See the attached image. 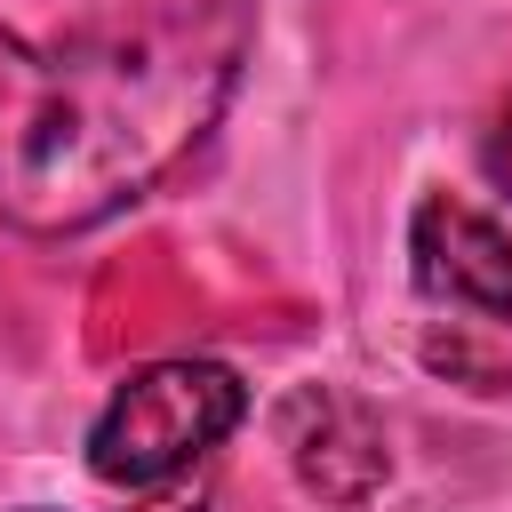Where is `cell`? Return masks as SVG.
I'll return each instance as SVG.
<instances>
[{
    "label": "cell",
    "mask_w": 512,
    "mask_h": 512,
    "mask_svg": "<svg viewBox=\"0 0 512 512\" xmlns=\"http://www.w3.org/2000/svg\"><path fill=\"white\" fill-rule=\"evenodd\" d=\"M128 512H208V504H192V496H144V504H128Z\"/></svg>",
    "instance_id": "52a82bcc"
},
{
    "label": "cell",
    "mask_w": 512,
    "mask_h": 512,
    "mask_svg": "<svg viewBox=\"0 0 512 512\" xmlns=\"http://www.w3.org/2000/svg\"><path fill=\"white\" fill-rule=\"evenodd\" d=\"M408 272L416 296L464 328H512V232L448 192L408 216Z\"/></svg>",
    "instance_id": "3957f363"
},
{
    "label": "cell",
    "mask_w": 512,
    "mask_h": 512,
    "mask_svg": "<svg viewBox=\"0 0 512 512\" xmlns=\"http://www.w3.org/2000/svg\"><path fill=\"white\" fill-rule=\"evenodd\" d=\"M240 416H248V384L224 360H152L104 400L88 432V472L112 488H160L184 464H200Z\"/></svg>",
    "instance_id": "7a4b0ae2"
},
{
    "label": "cell",
    "mask_w": 512,
    "mask_h": 512,
    "mask_svg": "<svg viewBox=\"0 0 512 512\" xmlns=\"http://www.w3.org/2000/svg\"><path fill=\"white\" fill-rule=\"evenodd\" d=\"M256 0H160L56 40L0 32V224L72 240L136 208L224 120Z\"/></svg>",
    "instance_id": "6da1fadb"
},
{
    "label": "cell",
    "mask_w": 512,
    "mask_h": 512,
    "mask_svg": "<svg viewBox=\"0 0 512 512\" xmlns=\"http://www.w3.org/2000/svg\"><path fill=\"white\" fill-rule=\"evenodd\" d=\"M488 176H496V192L512 200V112L496 120V136H488Z\"/></svg>",
    "instance_id": "8992f818"
},
{
    "label": "cell",
    "mask_w": 512,
    "mask_h": 512,
    "mask_svg": "<svg viewBox=\"0 0 512 512\" xmlns=\"http://www.w3.org/2000/svg\"><path fill=\"white\" fill-rule=\"evenodd\" d=\"M424 368H440L448 384H472V392H512V328L432 320L424 328Z\"/></svg>",
    "instance_id": "5b68a950"
},
{
    "label": "cell",
    "mask_w": 512,
    "mask_h": 512,
    "mask_svg": "<svg viewBox=\"0 0 512 512\" xmlns=\"http://www.w3.org/2000/svg\"><path fill=\"white\" fill-rule=\"evenodd\" d=\"M280 448H288V472L336 512H360L392 480V432L344 384H296L280 400Z\"/></svg>",
    "instance_id": "277c9868"
}]
</instances>
